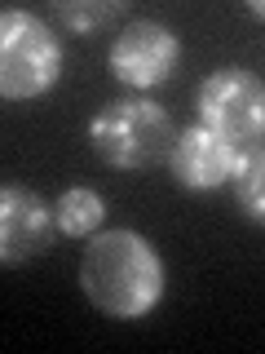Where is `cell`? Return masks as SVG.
Returning a JSON list of instances; mask_svg holds the SVG:
<instances>
[{
    "mask_svg": "<svg viewBox=\"0 0 265 354\" xmlns=\"http://www.w3.org/2000/svg\"><path fill=\"white\" fill-rule=\"evenodd\" d=\"M80 292L106 319H146L164 297V261L128 226L97 230L80 252Z\"/></svg>",
    "mask_w": 265,
    "mask_h": 354,
    "instance_id": "cell-1",
    "label": "cell"
},
{
    "mask_svg": "<svg viewBox=\"0 0 265 354\" xmlns=\"http://www.w3.org/2000/svg\"><path fill=\"white\" fill-rule=\"evenodd\" d=\"M177 142L173 115L150 97H110L88 120V147L106 169L146 173L155 164H168Z\"/></svg>",
    "mask_w": 265,
    "mask_h": 354,
    "instance_id": "cell-2",
    "label": "cell"
},
{
    "mask_svg": "<svg viewBox=\"0 0 265 354\" xmlns=\"http://www.w3.org/2000/svg\"><path fill=\"white\" fill-rule=\"evenodd\" d=\"M62 80V40L31 9L0 14V93L5 102H36Z\"/></svg>",
    "mask_w": 265,
    "mask_h": 354,
    "instance_id": "cell-3",
    "label": "cell"
},
{
    "mask_svg": "<svg viewBox=\"0 0 265 354\" xmlns=\"http://www.w3.org/2000/svg\"><path fill=\"white\" fill-rule=\"evenodd\" d=\"M195 115L230 147H257L265 138V80L248 66H217L199 80Z\"/></svg>",
    "mask_w": 265,
    "mask_h": 354,
    "instance_id": "cell-4",
    "label": "cell"
},
{
    "mask_svg": "<svg viewBox=\"0 0 265 354\" xmlns=\"http://www.w3.org/2000/svg\"><path fill=\"white\" fill-rule=\"evenodd\" d=\"M106 66L119 84L128 88H159L164 80H173L177 66H181V36L173 27L155 18H132L115 31L106 53Z\"/></svg>",
    "mask_w": 265,
    "mask_h": 354,
    "instance_id": "cell-5",
    "label": "cell"
},
{
    "mask_svg": "<svg viewBox=\"0 0 265 354\" xmlns=\"http://www.w3.org/2000/svg\"><path fill=\"white\" fill-rule=\"evenodd\" d=\"M53 230H58L53 204H44L31 186H0V261L5 266L36 261L53 243Z\"/></svg>",
    "mask_w": 265,
    "mask_h": 354,
    "instance_id": "cell-6",
    "label": "cell"
},
{
    "mask_svg": "<svg viewBox=\"0 0 265 354\" xmlns=\"http://www.w3.org/2000/svg\"><path fill=\"white\" fill-rule=\"evenodd\" d=\"M235 169H239V147H230L213 129L190 124L177 133L173 155H168V173L181 191H195V195L221 191V186L235 182Z\"/></svg>",
    "mask_w": 265,
    "mask_h": 354,
    "instance_id": "cell-7",
    "label": "cell"
},
{
    "mask_svg": "<svg viewBox=\"0 0 265 354\" xmlns=\"http://www.w3.org/2000/svg\"><path fill=\"white\" fill-rule=\"evenodd\" d=\"M53 217H58V235L66 239H93L106 221V199L93 186H66L53 199Z\"/></svg>",
    "mask_w": 265,
    "mask_h": 354,
    "instance_id": "cell-8",
    "label": "cell"
},
{
    "mask_svg": "<svg viewBox=\"0 0 265 354\" xmlns=\"http://www.w3.org/2000/svg\"><path fill=\"white\" fill-rule=\"evenodd\" d=\"M230 191H235L239 217L265 230V142H257V147H248L239 155V169H235Z\"/></svg>",
    "mask_w": 265,
    "mask_h": 354,
    "instance_id": "cell-9",
    "label": "cell"
},
{
    "mask_svg": "<svg viewBox=\"0 0 265 354\" xmlns=\"http://www.w3.org/2000/svg\"><path fill=\"white\" fill-rule=\"evenodd\" d=\"M119 18H124V0H58L53 5V22L66 36H97Z\"/></svg>",
    "mask_w": 265,
    "mask_h": 354,
    "instance_id": "cell-10",
    "label": "cell"
},
{
    "mask_svg": "<svg viewBox=\"0 0 265 354\" xmlns=\"http://www.w3.org/2000/svg\"><path fill=\"white\" fill-rule=\"evenodd\" d=\"M248 14H252V18H261V22H265V0H252V5H248Z\"/></svg>",
    "mask_w": 265,
    "mask_h": 354,
    "instance_id": "cell-11",
    "label": "cell"
}]
</instances>
